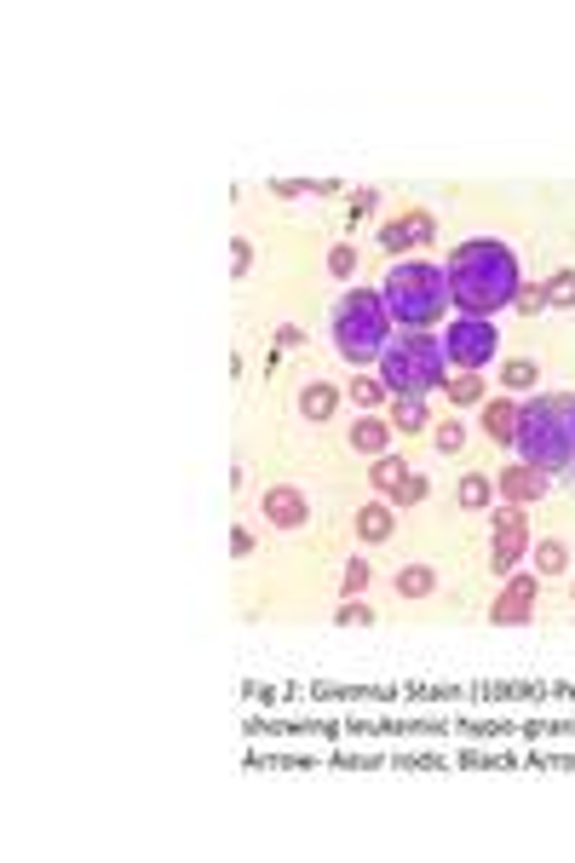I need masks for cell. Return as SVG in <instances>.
<instances>
[{
  "label": "cell",
  "mask_w": 575,
  "mask_h": 863,
  "mask_svg": "<svg viewBox=\"0 0 575 863\" xmlns=\"http://www.w3.org/2000/svg\"><path fill=\"white\" fill-rule=\"evenodd\" d=\"M328 334H334V351H340L345 363H380V351L391 346V317H386V300H380V288H351L340 305H334V323H328Z\"/></svg>",
  "instance_id": "obj_4"
},
{
  "label": "cell",
  "mask_w": 575,
  "mask_h": 863,
  "mask_svg": "<svg viewBox=\"0 0 575 863\" xmlns=\"http://www.w3.org/2000/svg\"><path fill=\"white\" fill-rule=\"evenodd\" d=\"M334 409H340V386L334 380H311V386H299V415L305 420H334Z\"/></svg>",
  "instance_id": "obj_11"
},
{
  "label": "cell",
  "mask_w": 575,
  "mask_h": 863,
  "mask_svg": "<svg viewBox=\"0 0 575 863\" xmlns=\"http://www.w3.org/2000/svg\"><path fill=\"white\" fill-rule=\"evenodd\" d=\"M351 397H357L368 415H374V409H380L391 392H386V380H380V374H363V380H351Z\"/></svg>",
  "instance_id": "obj_23"
},
{
  "label": "cell",
  "mask_w": 575,
  "mask_h": 863,
  "mask_svg": "<svg viewBox=\"0 0 575 863\" xmlns=\"http://www.w3.org/2000/svg\"><path fill=\"white\" fill-rule=\"evenodd\" d=\"M443 392H449V403L472 409V403H483V374H460V380H443Z\"/></svg>",
  "instance_id": "obj_22"
},
{
  "label": "cell",
  "mask_w": 575,
  "mask_h": 863,
  "mask_svg": "<svg viewBox=\"0 0 575 863\" xmlns=\"http://www.w3.org/2000/svg\"><path fill=\"white\" fill-rule=\"evenodd\" d=\"M455 501L466 507V513H483L489 501H495V478L489 472H460V484H455Z\"/></svg>",
  "instance_id": "obj_14"
},
{
  "label": "cell",
  "mask_w": 575,
  "mask_h": 863,
  "mask_svg": "<svg viewBox=\"0 0 575 863\" xmlns=\"http://www.w3.org/2000/svg\"><path fill=\"white\" fill-rule=\"evenodd\" d=\"M535 380H541V369H535V363H524V357L501 369V386H512V392H524V386H535Z\"/></svg>",
  "instance_id": "obj_24"
},
{
  "label": "cell",
  "mask_w": 575,
  "mask_h": 863,
  "mask_svg": "<svg viewBox=\"0 0 575 863\" xmlns=\"http://www.w3.org/2000/svg\"><path fill=\"white\" fill-rule=\"evenodd\" d=\"M432 236H437L432 213H420V208H414L409 219H403V225H386V231H380V242H386V248H432Z\"/></svg>",
  "instance_id": "obj_10"
},
{
  "label": "cell",
  "mask_w": 575,
  "mask_h": 863,
  "mask_svg": "<svg viewBox=\"0 0 575 863\" xmlns=\"http://www.w3.org/2000/svg\"><path fill=\"white\" fill-rule=\"evenodd\" d=\"M397 593H403V599H426V593H437V570H432V564H409V570L397 576Z\"/></svg>",
  "instance_id": "obj_19"
},
{
  "label": "cell",
  "mask_w": 575,
  "mask_h": 863,
  "mask_svg": "<svg viewBox=\"0 0 575 863\" xmlns=\"http://www.w3.org/2000/svg\"><path fill=\"white\" fill-rule=\"evenodd\" d=\"M535 593H541V582H535V576H518V582L495 599V610H489V616H495L501 628H518V622H529V616H535Z\"/></svg>",
  "instance_id": "obj_8"
},
{
  "label": "cell",
  "mask_w": 575,
  "mask_h": 863,
  "mask_svg": "<svg viewBox=\"0 0 575 863\" xmlns=\"http://www.w3.org/2000/svg\"><path fill=\"white\" fill-rule=\"evenodd\" d=\"M495 351H501V334H495L489 317H460V323L443 334V357L460 363L466 374H483V363H495Z\"/></svg>",
  "instance_id": "obj_6"
},
{
  "label": "cell",
  "mask_w": 575,
  "mask_h": 863,
  "mask_svg": "<svg viewBox=\"0 0 575 863\" xmlns=\"http://www.w3.org/2000/svg\"><path fill=\"white\" fill-rule=\"evenodd\" d=\"M391 501H397V507H414V501H426V478H414V472H409V478L391 490Z\"/></svg>",
  "instance_id": "obj_26"
},
{
  "label": "cell",
  "mask_w": 575,
  "mask_h": 863,
  "mask_svg": "<svg viewBox=\"0 0 575 863\" xmlns=\"http://www.w3.org/2000/svg\"><path fill=\"white\" fill-rule=\"evenodd\" d=\"M501 490L512 495V501H541V495H547V478H541V467L518 461V467L501 472Z\"/></svg>",
  "instance_id": "obj_12"
},
{
  "label": "cell",
  "mask_w": 575,
  "mask_h": 863,
  "mask_svg": "<svg viewBox=\"0 0 575 863\" xmlns=\"http://www.w3.org/2000/svg\"><path fill=\"white\" fill-rule=\"evenodd\" d=\"M340 622H351V628H368V622H374V610H368V605H340Z\"/></svg>",
  "instance_id": "obj_29"
},
{
  "label": "cell",
  "mask_w": 575,
  "mask_h": 863,
  "mask_svg": "<svg viewBox=\"0 0 575 863\" xmlns=\"http://www.w3.org/2000/svg\"><path fill=\"white\" fill-rule=\"evenodd\" d=\"M443 374H449L443 340L420 334V328H409L403 340H391V346L380 351V380H386L391 397H426L443 386Z\"/></svg>",
  "instance_id": "obj_5"
},
{
  "label": "cell",
  "mask_w": 575,
  "mask_h": 863,
  "mask_svg": "<svg viewBox=\"0 0 575 863\" xmlns=\"http://www.w3.org/2000/svg\"><path fill=\"white\" fill-rule=\"evenodd\" d=\"M518 553H524V513L506 507V513L495 518V570H512Z\"/></svg>",
  "instance_id": "obj_9"
},
{
  "label": "cell",
  "mask_w": 575,
  "mask_h": 863,
  "mask_svg": "<svg viewBox=\"0 0 575 863\" xmlns=\"http://www.w3.org/2000/svg\"><path fill=\"white\" fill-rule=\"evenodd\" d=\"M328 265H334V277H351V271H357V254H351V248H334Z\"/></svg>",
  "instance_id": "obj_30"
},
{
  "label": "cell",
  "mask_w": 575,
  "mask_h": 863,
  "mask_svg": "<svg viewBox=\"0 0 575 863\" xmlns=\"http://www.w3.org/2000/svg\"><path fill=\"white\" fill-rule=\"evenodd\" d=\"M363 587H368V564L351 559V564H345V593H363Z\"/></svg>",
  "instance_id": "obj_28"
},
{
  "label": "cell",
  "mask_w": 575,
  "mask_h": 863,
  "mask_svg": "<svg viewBox=\"0 0 575 863\" xmlns=\"http://www.w3.org/2000/svg\"><path fill=\"white\" fill-rule=\"evenodd\" d=\"M547 305H575V271H558L547 282Z\"/></svg>",
  "instance_id": "obj_25"
},
{
  "label": "cell",
  "mask_w": 575,
  "mask_h": 863,
  "mask_svg": "<svg viewBox=\"0 0 575 863\" xmlns=\"http://www.w3.org/2000/svg\"><path fill=\"white\" fill-rule=\"evenodd\" d=\"M305 518H311V501H305L299 484H271V490H265V524H276V530H299Z\"/></svg>",
  "instance_id": "obj_7"
},
{
  "label": "cell",
  "mask_w": 575,
  "mask_h": 863,
  "mask_svg": "<svg viewBox=\"0 0 575 863\" xmlns=\"http://www.w3.org/2000/svg\"><path fill=\"white\" fill-rule=\"evenodd\" d=\"M391 530H397V518H391L386 501H374V507L357 513V536H363V541H391Z\"/></svg>",
  "instance_id": "obj_17"
},
{
  "label": "cell",
  "mask_w": 575,
  "mask_h": 863,
  "mask_svg": "<svg viewBox=\"0 0 575 863\" xmlns=\"http://www.w3.org/2000/svg\"><path fill=\"white\" fill-rule=\"evenodd\" d=\"M403 478H409V461H397V455H374V467H368V484H374L380 495H391L397 484H403Z\"/></svg>",
  "instance_id": "obj_18"
},
{
  "label": "cell",
  "mask_w": 575,
  "mask_h": 863,
  "mask_svg": "<svg viewBox=\"0 0 575 863\" xmlns=\"http://www.w3.org/2000/svg\"><path fill=\"white\" fill-rule=\"evenodd\" d=\"M512 305H518L524 317H535V311H547V288H535V282H529V288H518V300H512Z\"/></svg>",
  "instance_id": "obj_27"
},
{
  "label": "cell",
  "mask_w": 575,
  "mask_h": 863,
  "mask_svg": "<svg viewBox=\"0 0 575 863\" xmlns=\"http://www.w3.org/2000/svg\"><path fill=\"white\" fill-rule=\"evenodd\" d=\"M380 300H386V317L403 328H426L455 305V294H449V271L437 265V259H397L386 271V282H380Z\"/></svg>",
  "instance_id": "obj_3"
},
{
  "label": "cell",
  "mask_w": 575,
  "mask_h": 863,
  "mask_svg": "<svg viewBox=\"0 0 575 863\" xmlns=\"http://www.w3.org/2000/svg\"><path fill=\"white\" fill-rule=\"evenodd\" d=\"M529 467L541 472H564L575 467V397L570 392H541L518 403V438Z\"/></svg>",
  "instance_id": "obj_2"
},
{
  "label": "cell",
  "mask_w": 575,
  "mask_h": 863,
  "mask_svg": "<svg viewBox=\"0 0 575 863\" xmlns=\"http://www.w3.org/2000/svg\"><path fill=\"white\" fill-rule=\"evenodd\" d=\"M483 426H489L495 444H512V438H518V403H512V397H495V403L483 409Z\"/></svg>",
  "instance_id": "obj_16"
},
{
  "label": "cell",
  "mask_w": 575,
  "mask_h": 863,
  "mask_svg": "<svg viewBox=\"0 0 575 863\" xmlns=\"http://www.w3.org/2000/svg\"><path fill=\"white\" fill-rule=\"evenodd\" d=\"M466 438H472V432H466V420H437V426H432L437 455H460V449H466Z\"/></svg>",
  "instance_id": "obj_20"
},
{
  "label": "cell",
  "mask_w": 575,
  "mask_h": 863,
  "mask_svg": "<svg viewBox=\"0 0 575 863\" xmlns=\"http://www.w3.org/2000/svg\"><path fill=\"white\" fill-rule=\"evenodd\" d=\"M391 432H432L426 397H397V403H391Z\"/></svg>",
  "instance_id": "obj_15"
},
{
  "label": "cell",
  "mask_w": 575,
  "mask_h": 863,
  "mask_svg": "<svg viewBox=\"0 0 575 863\" xmlns=\"http://www.w3.org/2000/svg\"><path fill=\"white\" fill-rule=\"evenodd\" d=\"M535 570H541V576L570 570V547H564V541H535Z\"/></svg>",
  "instance_id": "obj_21"
},
{
  "label": "cell",
  "mask_w": 575,
  "mask_h": 863,
  "mask_svg": "<svg viewBox=\"0 0 575 863\" xmlns=\"http://www.w3.org/2000/svg\"><path fill=\"white\" fill-rule=\"evenodd\" d=\"M351 449H363V455H386V449H391V420L363 415L357 426H351Z\"/></svg>",
  "instance_id": "obj_13"
},
{
  "label": "cell",
  "mask_w": 575,
  "mask_h": 863,
  "mask_svg": "<svg viewBox=\"0 0 575 863\" xmlns=\"http://www.w3.org/2000/svg\"><path fill=\"white\" fill-rule=\"evenodd\" d=\"M518 259H512V248L506 242H495V236H472V242H460L455 259H449V294H455V305L466 311V317H495V311H506V305L518 300Z\"/></svg>",
  "instance_id": "obj_1"
}]
</instances>
